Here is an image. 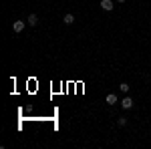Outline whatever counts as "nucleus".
<instances>
[{"mask_svg": "<svg viewBox=\"0 0 151 149\" xmlns=\"http://www.w3.org/2000/svg\"><path fill=\"white\" fill-rule=\"evenodd\" d=\"M24 26H26L24 20H16V22H12V30H14V32H22Z\"/></svg>", "mask_w": 151, "mask_h": 149, "instance_id": "f257e3e1", "label": "nucleus"}, {"mask_svg": "<svg viewBox=\"0 0 151 149\" xmlns=\"http://www.w3.org/2000/svg\"><path fill=\"white\" fill-rule=\"evenodd\" d=\"M121 107H123V109H131V107H133V99L125 95V97L121 99Z\"/></svg>", "mask_w": 151, "mask_h": 149, "instance_id": "f03ea898", "label": "nucleus"}, {"mask_svg": "<svg viewBox=\"0 0 151 149\" xmlns=\"http://www.w3.org/2000/svg\"><path fill=\"white\" fill-rule=\"evenodd\" d=\"M101 8H103L105 12H111L115 6H113V2H111V0H101Z\"/></svg>", "mask_w": 151, "mask_h": 149, "instance_id": "7ed1b4c3", "label": "nucleus"}, {"mask_svg": "<svg viewBox=\"0 0 151 149\" xmlns=\"http://www.w3.org/2000/svg\"><path fill=\"white\" fill-rule=\"evenodd\" d=\"M105 101H107L109 105H115V103H119V99H117V95H115V93H109V95L105 97Z\"/></svg>", "mask_w": 151, "mask_h": 149, "instance_id": "20e7f679", "label": "nucleus"}, {"mask_svg": "<svg viewBox=\"0 0 151 149\" xmlns=\"http://www.w3.org/2000/svg\"><path fill=\"white\" fill-rule=\"evenodd\" d=\"M63 22H65L67 26H71V24L75 22V16H73V14H65V18H63Z\"/></svg>", "mask_w": 151, "mask_h": 149, "instance_id": "39448f33", "label": "nucleus"}, {"mask_svg": "<svg viewBox=\"0 0 151 149\" xmlns=\"http://www.w3.org/2000/svg\"><path fill=\"white\" fill-rule=\"evenodd\" d=\"M38 24V16L37 14H30V16H28V26H37Z\"/></svg>", "mask_w": 151, "mask_h": 149, "instance_id": "423d86ee", "label": "nucleus"}, {"mask_svg": "<svg viewBox=\"0 0 151 149\" xmlns=\"http://www.w3.org/2000/svg\"><path fill=\"white\" fill-rule=\"evenodd\" d=\"M119 91L127 95V91H129V85H127V83H121V85H119Z\"/></svg>", "mask_w": 151, "mask_h": 149, "instance_id": "0eeeda50", "label": "nucleus"}, {"mask_svg": "<svg viewBox=\"0 0 151 149\" xmlns=\"http://www.w3.org/2000/svg\"><path fill=\"white\" fill-rule=\"evenodd\" d=\"M117 125H119V127H125V125H127V119H125V117H119V119H117Z\"/></svg>", "mask_w": 151, "mask_h": 149, "instance_id": "6e6552de", "label": "nucleus"}, {"mask_svg": "<svg viewBox=\"0 0 151 149\" xmlns=\"http://www.w3.org/2000/svg\"><path fill=\"white\" fill-rule=\"evenodd\" d=\"M117 2H125V0H117Z\"/></svg>", "mask_w": 151, "mask_h": 149, "instance_id": "1a4fd4ad", "label": "nucleus"}]
</instances>
